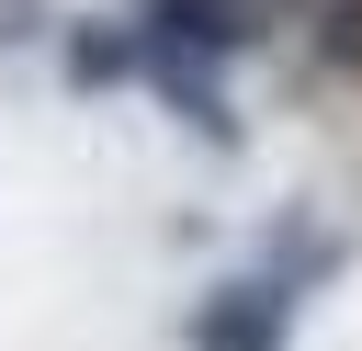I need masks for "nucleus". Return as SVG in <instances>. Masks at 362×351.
<instances>
[{
  "label": "nucleus",
  "instance_id": "obj_1",
  "mask_svg": "<svg viewBox=\"0 0 362 351\" xmlns=\"http://www.w3.org/2000/svg\"><path fill=\"white\" fill-rule=\"evenodd\" d=\"M283 283H226L192 306V351H283Z\"/></svg>",
  "mask_w": 362,
  "mask_h": 351
},
{
  "label": "nucleus",
  "instance_id": "obj_2",
  "mask_svg": "<svg viewBox=\"0 0 362 351\" xmlns=\"http://www.w3.org/2000/svg\"><path fill=\"white\" fill-rule=\"evenodd\" d=\"M147 45H181V57H238V45H249V0H147Z\"/></svg>",
  "mask_w": 362,
  "mask_h": 351
},
{
  "label": "nucleus",
  "instance_id": "obj_3",
  "mask_svg": "<svg viewBox=\"0 0 362 351\" xmlns=\"http://www.w3.org/2000/svg\"><path fill=\"white\" fill-rule=\"evenodd\" d=\"M124 68H147V34H68V79L90 91V79H124Z\"/></svg>",
  "mask_w": 362,
  "mask_h": 351
},
{
  "label": "nucleus",
  "instance_id": "obj_4",
  "mask_svg": "<svg viewBox=\"0 0 362 351\" xmlns=\"http://www.w3.org/2000/svg\"><path fill=\"white\" fill-rule=\"evenodd\" d=\"M328 57H351V68H362V0H351V11L328 23Z\"/></svg>",
  "mask_w": 362,
  "mask_h": 351
},
{
  "label": "nucleus",
  "instance_id": "obj_5",
  "mask_svg": "<svg viewBox=\"0 0 362 351\" xmlns=\"http://www.w3.org/2000/svg\"><path fill=\"white\" fill-rule=\"evenodd\" d=\"M34 34V0H0V45H23Z\"/></svg>",
  "mask_w": 362,
  "mask_h": 351
}]
</instances>
